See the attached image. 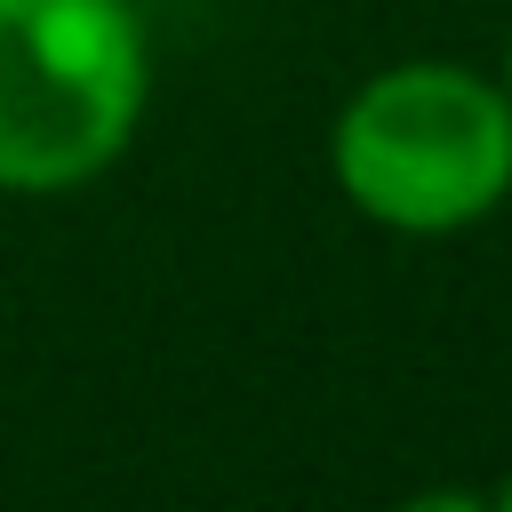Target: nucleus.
<instances>
[{
  "mask_svg": "<svg viewBox=\"0 0 512 512\" xmlns=\"http://www.w3.org/2000/svg\"><path fill=\"white\" fill-rule=\"evenodd\" d=\"M328 168L384 232H464L512 200V96L464 64H384L336 112Z\"/></svg>",
  "mask_w": 512,
  "mask_h": 512,
  "instance_id": "obj_1",
  "label": "nucleus"
},
{
  "mask_svg": "<svg viewBox=\"0 0 512 512\" xmlns=\"http://www.w3.org/2000/svg\"><path fill=\"white\" fill-rule=\"evenodd\" d=\"M496 504H504V512H512V480H504V488H496Z\"/></svg>",
  "mask_w": 512,
  "mask_h": 512,
  "instance_id": "obj_3",
  "label": "nucleus"
},
{
  "mask_svg": "<svg viewBox=\"0 0 512 512\" xmlns=\"http://www.w3.org/2000/svg\"><path fill=\"white\" fill-rule=\"evenodd\" d=\"M504 96H512V48H504Z\"/></svg>",
  "mask_w": 512,
  "mask_h": 512,
  "instance_id": "obj_4",
  "label": "nucleus"
},
{
  "mask_svg": "<svg viewBox=\"0 0 512 512\" xmlns=\"http://www.w3.org/2000/svg\"><path fill=\"white\" fill-rule=\"evenodd\" d=\"M152 96L128 0H0V192L104 176Z\"/></svg>",
  "mask_w": 512,
  "mask_h": 512,
  "instance_id": "obj_2",
  "label": "nucleus"
}]
</instances>
